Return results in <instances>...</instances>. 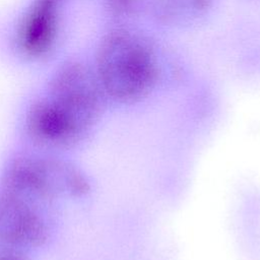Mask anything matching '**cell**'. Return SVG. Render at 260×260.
Wrapping results in <instances>:
<instances>
[{"label":"cell","instance_id":"ba28073f","mask_svg":"<svg viewBox=\"0 0 260 260\" xmlns=\"http://www.w3.org/2000/svg\"><path fill=\"white\" fill-rule=\"evenodd\" d=\"M133 0H105L108 11L116 16L128 14L131 11Z\"/></svg>","mask_w":260,"mask_h":260},{"label":"cell","instance_id":"9c48e42d","mask_svg":"<svg viewBox=\"0 0 260 260\" xmlns=\"http://www.w3.org/2000/svg\"><path fill=\"white\" fill-rule=\"evenodd\" d=\"M0 260H26L19 254L13 252H2L0 253Z\"/></svg>","mask_w":260,"mask_h":260},{"label":"cell","instance_id":"3957f363","mask_svg":"<svg viewBox=\"0 0 260 260\" xmlns=\"http://www.w3.org/2000/svg\"><path fill=\"white\" fill-rule=\"evenodd\" d=\"M44 71L43 93L88 132L108 103L90 59L67 48Z\"/></svg>","mask_w":260,"mask_h":260},{"label":"cell","instance_id":"7a4b0ae2","mask_svg":"<svg viewBox=\"0 0 260 260\" xmlns=\"http://www.w3.org/2000/svg\"><path fill=\"white\" fill-rule=\"evenodd\" d=\"M89 59L108 102L124 105L141 102L155 89L160 77L152 45L126 27L105 31Z\"/></svg>","mask_w":260,"mask_h":260},{"label":"cell","instance_id":"277c9868","mask_svg":"<svg viewBox=\"0 0 260 260\" xmlns=\"http://www.w3.org/2000/svg\"><path fill=\"white\" fill-rule=\"evenodd\" d=\"M4 187L24 198L44 199L81 197L90 190L88 180L79 169L61 159L43 157L14 160L4 176Z\"/></svg>","mask_w":260,"mask_h":260},{"label":"cell","instance_id":"6da1fadb","mask_svg":"<svg viewBox=\"0 0 260 260\" xmlns=\"http://www.w3.org/2000/svg\"><path fill=\"white\" fill-rule=\"evenodd\" d=\"M85 0H20L0 22V56L17 69L44 70L68 46Z\"/></svg>","mask_w":260,"mask_h":260},{"label":"cell","instance_id":"8992f818","mask_svg":"<svg viewBox=\"0 0 260 260\" xmlns=\"http://www.w3.org/2000/svg\"><path fill=\"white\" fill-rule=\"evenodd\" d=\"M47 239V225L26 198L4 189L0 193V244L38 247Z\"/></svg>","mask_w":260,"mask_h":260},{"label":"cell","instance_id":"52a82bcc","mask_svg":"<svg viewBox=\"0 0 260 260\" xmlns=\"http://www.w3.org/2000/svg\"><path fill=\"white\" fill-rule=\"evenodd\" d=\"M154 16L166 23L195 20L207 13L212 0H149Z\"/></svg>","mask_w":260,"mask_h":260},{"label":"cell","instance_id":"5b68a950","mask_svg":"<svg viewBox=\"0 0 260 260\" xmlns=\"http://www.w3.org/2000/svg\"><path fill=\"white\" fill-rule=\"evenodd\" d=\"M29 137L49 147H67L78 142L87 132L63 109L44 93L27 107L24 119Z\"/></svg>","mask_w":260,"mask_h":260}]
</instances>
